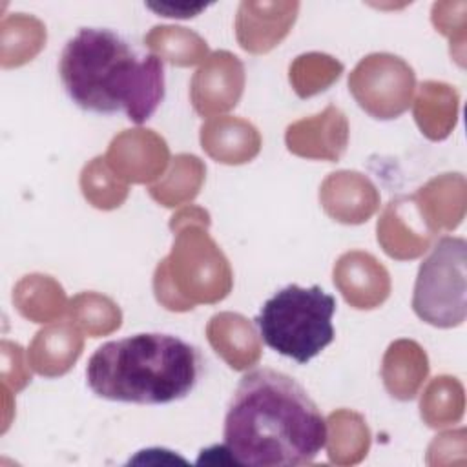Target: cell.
<instances>
[{
  "label": "cell",
  "mask_w": 467,
  "mask_h": 467,
  "mask_svg": "<svg viewBox=\"0 0 467 467\" xmlns=\"http://www.w3.org/2000/svg\"><path fill=\"white\" fill-rule=\"evenodd\" d=\"M201 354L164 332H140L100 345L86 367L91 392L102 400L166 405L186 398L201 376Z\"/></svg>",
  "instance_id": "3"
},
{
  "label": "cell",
  "mask_w": 467,
  "mask_h": 467,
  "mask_svg": "<svg viewBox=\"0 0 467 467\" xmlns=\"http://www.w3.org/2000/svg\"><path fill=\"white\" fill-rule=\"evenodd\" d=\"M223 438L235 465H306L327 445V421L292 376L263 367L239 379Z\"/></svg>",
  "instance_id": "1"
},
{
  "label": "cell",
  "mask_w": 467,
  "mask_h": 467,
  "mask_svg": "<svg viewBox=\"0 0 467 467\" xmlns=\"http://www.w3.org/2000/svg\"><path fill=\"white\" fill-rule=\"evenodd\" d=\"M463 237H441L420 265L412 308L429 325L449 328L465 319V261Z\"/></svg>",
  "instance_id": "5"
},
{
  "label": "cell",
  "mask_w": 467,
  "mask_h": 467,
  "mask_svg": "<svg viewBox=\"0 0 467 467\" xmlns=\"http://www.w3.org/2000/svg\"><path fill=\"white\" fill-rule=\"evenodd\" d=\"M60 84L69 100L99 115L146 122L166 93L161 57L135 47L109 27H80L62 47Z\"/></svg>",
  "instance_id": "2"
},
{
  "label": "cell",
  "mask_w": 467,
  "mask_h": 467,
  "mask_svg": "<svg viewBox=\"0 0 467 467\" xmlns=\"http://www.w3.org/2000/svg\"><path fill=\"white\" fill-rule=\"evenodd\" d=\"M336 297L319 285H286L268 297L254 323L265 345L299 365L308 363L334 341Z\"/></svg>",
  "instance_id": "4"
}]
</instances>
